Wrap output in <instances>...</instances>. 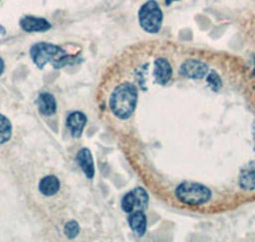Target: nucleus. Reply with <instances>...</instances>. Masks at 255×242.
<instances>
[{
  "label": "nucleus",
  "instance_id": "obj_3",
  "mask_svg": "<svg viewBox=\"0 0 255 242\" xmlns=\"http://www.w3.org/2000/svg\"><path fill=\"white\" fill-rule=\"evenodd\" d=\"M175 195L180 203L185 205L199 207L212 199V191L207 186L195 182H183L175 190Z\"/></svg>",
  "mask_w": 255,
  "mask_h": 242
},
{
  "label": "nucleus",
  "instance_id": "obj_6",
  "mask_svg": "<svg viewBox=\"0 0 255 242\" xmlns=\"http://www.w3.org/2000/svg\"><path fill=\"white\" fill-rule=\"evenodd\" d=\"M208 65L199 60H188L181 64L180 74L189 79H203L208 74Z\"/></svg>",
  "mask_w": 255,
  "mask_h": 242
},
{
  "label": "nucleus",
  "instance_id": "obj_1",
  "mask_svg": "<svg viewBox=\"0 0 255 242\" xmlns=\"http://www.w3.org/2000/svg\"><path fill=\"white\" fill-rule=\"evenodd\" d=\"M138 102V90L133 83H122L111 93L110 105L111 113L120 120H127L134 113Z\"/></svg>",
  "mask_w": 255,
  "mask_h": 242
},
{
  "label": "nucleus",
  "instance_id": "obj_2",
  "mask_svg": "<svg viewBox=\"0 0 255 242\" xmlns=\"http://www.w3.org/2000/svg\"><path fill=\"white\" fill-rule=\"evenodd\" d=\"M31 58L36 67L42 69L47 63H54L55 68H61L67 65L68 58L64 50L58 45L47 42L36 43L31 47Z\"/></svg>",
  "mask_w": 255,
  "mask_h": 242
},
{
  "label": "nucleus",
  "instance_id": "obj_10",
  "mask_svg": "<svg viewBox=\"0 0 255 242\" xmlns=\"http://www.w3.org/2000/svg\"><path fill=\"white\" fill-rule=\"evenodd\" d=\"M86 124H87V118H86V115L83 113L76 111V113H72L68 116L67 126L69 127L70 134L74 138H79L82 135Z\"/></svg>",
  "mask_w": 255,
  "mask_h": 242
},
{
  "label": "nucleus",
  "instance_id": "obj_20",
  "mask_svg": "<svg viewBox=\"0 0 255 242\" xmlns=\"http://www.w3.org/2000/svg\"><path fill=\"white\" fill-rule=\"evenodd\" d=\"M172 1H175V0H166V5H168V4H171Z\"/></svg>",
  "mask_w": 255,
  "mask_h": 242
},
{
  "label": "nucleus",
  "instance_id": "obj_9",
  "mask_svg": "<svg viewBox=\"0 0 255 242\" xmlns=\"http://www.w3.org/2000/svg\"><path fill=\"white\" fill-rule=\"evenodd\" d=\"M20 27L26 32H45L51 28V24L44 18L28 15L20 19Z\"/></svg>",
  "mask_w": 255,
  "mask_h": 242
},
{
  "label": "nucleus",
  "instance_id": "obj_12",
  "mask_svg": "<svg viewBox=\"0 0 255 242\" xmlns=\"http://www.w3.org/2000/svg\"><path fill=\"white\" fill-rule=\"evenodd\" d=\"M128 222H129V226H130L134 234L138 235L139 237L144 236L145 231H147V218L142 211L129 213Z\"/></svg>",
  "mask_w": 255,
  "mask_h": 242
},
{
  "label": "nucleus",
  "instance_id": "obj_18",
  "mask_svg": "<svg viewBox=\"0 0 255 242\" xmlns=\"http://www.w3.org/2000/svg\"><path fill=\"white\" fill-rule=\"evenodd\" d=\"M3 72H4V61L3 59L0 58V75L3 74Z\"/></svg>",
  "mask_w": 255,
  "mask_h": 242
},
{
  "label": "nucleus",
  "instance_id": "obj_15",
  "mask_svg": "<svg viewBox=\"0 0 255 242\" xmlns=\"http://www.w3.org/2000/svg\"><path fill=\"white\" fill-rule=\"evenodd\" d=\"M12 136V124L9 119L0 114V144H4Z\"/></svg>",
  "mask_w": 255,
  "mask_h": 242
},
{
  "label": "nucleus",
  "instance_id": "obj_4",
  "mask_svg": "<svg viewBox=\"0 0 255 242\" xmlns=\"http://www.w3.org/2000/svg\"><path fill=\"white\" fill-rule=\"evenodd\" d=\"M140 27L148 33H157L162 26V10L154 0H148L138 13Z\"/></svg>",
  "mask_w": 255,
  "mask_h": 242
},
{
  "label": "nucleus",
  "instance_id": "obj_8",
  "mask_svg": "<svg viewBox=\"0 0 255 242\" xmlns=\"http://www.w3.org/2000/svg\"><path fill=\"white\" fill-rule=\"evenodd\" d=\"M239 185L245 191L255 190V161L249 162L241 168L239 175Z\"/></svg>",
  "mask_w": 255,
  "mask_h": 242
},
{
  "label": "nucleus",
  "instance_id": "obj_19",
  "mask_svg": "<svg viewBox=\"0 0 255 242\" xmlns=\"http://www.w3.org/2000/svg\"><path fill=\"white\" fill-rule=\"evenodd\" d=\"M253 140H254V150H255V125H254V129H253Z\"/></svg>",
  "mask_w": 255,
  "mask_h": 242
},
{
  "label": "nucleus",
  "instance_id": "obj_17",
  "mask_svg": "<svg viewBox=\"0 0 255 242\" xmlns=\"http://www.w3.org/2000/svg\"><path fill=\"white\" fill-rule=\"evenodd\" d=\"M208 83L209 86H211V88L213 91H218L220 90V87H221V78H220V75L217 74V73H209L208 74Z\"/></svg>",
  "mask_w": 255,
  "mask_h": 242
},
{
  "label": "nucleus",
  "instance_id": "obj_7",
  "mask_svg": "<svg viewBox=\"0 0 255 242\" xmlns=\"http://www.w3.org/2000/svg\"><path fill=\"white\" fill-rule=\"evenodd\" d=\"M172 77V68L167 59L159 58L154 61L153 78L158 84H166L170 82Z\"/></svg>",
  "mask_w": 255,
  "mask_h": 242
},
{
  "label": "nucleus",
  "instance_id": "obj_11",
  "mask_svg": "<svg viewBox=\"0 0 255 242\" xmlns=\"http://www.w3.org/2000/svg\"><path fill=\"white\" fill-rule=\"evenodd\" d=\"M37 107L42 115L52 116L56 113V100L51 93H41L37 98Z\"/></svg>",
  "mask_w": 255,
  "mask_h": 242
},
{
  "label": "nucleus",
  "instance_id": "obj_16",
  "mask_svg": "<svg viewBox=\"0 0 255 242\" xmlns=\"http://www.w3.org/2000/svg\"><path fill=\"white\" fill-rule=\"evenodd\" d=\"M64 234L69 239H76L79 234V225L77 221H69L64 226Z\"/></svg>",
  "mask_w": 255,
  "mask_h": 242
},
{
  "label": "nucleus",
  "instance_id": "obj_21",
  "mask_svg": "<svg viewBox=\"0 0 255 242\" xmlns=\"http://www.w3.org/2000/svg\"><path fill=\"white\" fill-rule=\"evenodd\" d=\"M254 73H255V70H254Z\"/></svg>",
  "mask_w": 255,
  "mask_h": 242
},
{
  "label": "nucleus",
  "instance_id": "obj_13",
  "mask_svg": "<svg viewBox=\"0 0 255 242\" xmlns=\"http://www.w3.org/2000/svg\"><path fill=\"white\" fill-rule=\"evenodd\" d=\"M38 190L45 196H54L60 190V181L54 175L45 176L44 179H41L40 184H38Z\"/></svg>",
  "mask_w": 255,
  "mask_h": 242
},
{
  "label": "nucleus",
  "instance_id": "obj_5",
  "mask_svg": "<svg viewBox=\"0 0 255 242\" xmlns=\"http://www.w3.org/2000/svg\"><path fill=\"white\" fill-rule=\"evenodd\" d=\"M148 205V194L143 188H135L125 194L122 200L123 211L127 213L142 211L144 212Z\"/></svg>",
  "mask_w": 255,
  "mask_h": 242
},
{
  "label": "nucleus",
  "instance_id": "obj_14",
  "mask_svg": "<svg viewBox=\"0 0 255 242\" xmlns=\"http://www.w3.org/2000/svg\"><path fill=\"white\" fill-rule=\"evenodd\" d=\"M77 161H78L79 166H81V168L88 179H92L93 175H95V164H93V158L90 149L82 148L78 154H77Z\"/></svg>",
  "mask_w": 255,
  "mask_h": 242
}]
</instances>
